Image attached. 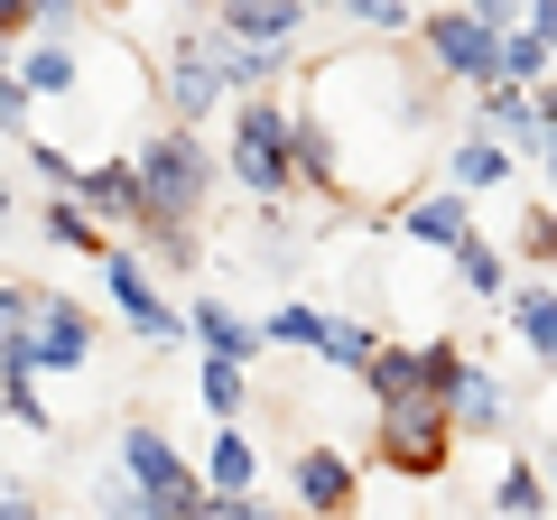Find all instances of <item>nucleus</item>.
Listing matches in <instances>:
<instances>
[{
  "label": "nucleus",
  "instance_id": "obj_1",
  "mask_svg": "<svg viewBox=\"0 0 557 520\" xmlns=\"http://www.w3.org/2000/svg\"><path fill=\"white\" fill-rule=\"evenodd\" d=\"M139 214L149 223H196V205H205V186H214V168H205V149L186 140V131H168V140H149L139 149Z\"/></svg>",
  "mask_w": 557,
  "mask_h": 520
},
{
  "label": "nucleus",
  "instance_id": "obj_2",
  "mask_svg": "<svg viewBox=\"0 0 557 520\" xmlns=\"http://www.w3.org/2000/svg\"><path fill=\"white\" fill-rule=\"evenodd\" d=\"M381 456H391L399 474H437V465L456 456V419H446L437 391H399V400H381Z\"/></svg>",
  "mask_w": 557,
  "mask_h": 520
},
{
  "label": "nucleus",
  "instance_id": "obj_3",
  "mask_svg": "<svg viewBox=\"0 0 557 520\" xmlns=\"http://www.w3.org/2000/svg\"><path fill=\"white\" fill-rule=\"evenodd\" d=\"M233 168L260 186V196H278V186H288V168H298V159H288V112H278V102H251V112H242Z\"/></svg>",
  "mask_w": 557,
  "mask_h": 520
},
{
  "label": "nucleus",
  "instance_id": "obj_4",
  "mask_svg": "<svg viewBox=\"0 0 557 520\" xmlns=\"http://www.w3.org/2000/svg\"><path fill=\"white\" fill-rule=\"evenodd\" d=\"M428 57H437L446 75H474V84H493V57H502V38L474 20V10H456V20H428Z\"/></svg>",
  "mask_w": 557,
  "mask_h": 520
},
{
  "label": "nucleus",
  "instance_id": "obj_5",
  "mask_svg": "<svg viewBox=\"0 0 557 520\" xmlns=\"http://www.w3.org/2000/svg\"><path fill=\"white\" fill-rule=\"evenodd\" d=\"M84 344H94V325L75 317L65 298H38V335H28V372H75Z\"/></svg>",
  "mask_w": 557,
  "mask_h": 520
},
{
  "label": "nucleus",
  "instance_id": "obj_6",
  "mask_svg": "<svg viewBox=\"0 0 557 520\" xmlns=\"http://www.w3.org/2000/svg\"><path fill=\"white\" fill-rule=\"evenodd\" d=\"M288 483H298V502H307L317 520H344V511H354V465L325 456V446H307V456L288 465Z\"/></svg>",
  "mask_w": 557,
  "mask_h": 520
},
{
  "label": "nucleus",
  "instance_id": "obj_7",
  "mask_svg": "<svg viewBox=\"0 0 557 520\" xmlns=\"http://www.w3.org/2000/svg\"><path fill=\"white\" fill-rule=\"evenodd\" d=\"M307 28V0H223V38H251V47H288Z\"/></svg>",
  "mask_w": 557,
  "mask_h": 520
},
{
  "label": "nucleus",
  "instance_id": "obj_8",
  "mask_svg": "<svg viewBox=\"0 0 557 520\" xmlns=\"http://www.w3.org/2000/svg\"><path fill=\"white\" fill-rule=\"evenodd\" d=\"M112 298H121V317H131L139 335H177V307L139 280V260H131V251H112Z\"/></svg>",
  "mask_w": 557,
  "mask_h": 520
},
{
  "label": "nucleus",
  "instance_id": "obj_9",
  "mask_svg": "<svg viewBox=\"0 0 557 520\" xmlns=\"http://www.w3.org/2000/svg\"><path fill=\"white\" fill-rule=\"evenodd\" d=\"M65 196H75L84 214H121V223H149V214H139V177H131V168H94V177H84V186H65Z\"/></svg>",
  "mask_w": 557,
  "mask_h": 520
},
{
  "label": "nucleus",
  "instance_id": "obj_10",
  "mask_svg": "<svg viewBox=\"0 0 557 520\" xmlns=\"http://www.w3.org/2000/svg\"><path fill=\"white\" fill-rule=\"evenodd\" d=\"M47 288H0V372H28V335H38Z\"/></svg>",
  "mask_w": 557,
  "mask_h": 520
},
{
  "label": "nucleus",
  "instance_id": "obj_11",
  "mask_svg": "<svg viewBox=\"0 0 557 520\" xmlns=\"http://www.w3.org/2000/svg\"><path fill=\"white\" fill-rule=\"evenodd\" d=\"M493 75H520V84H539V75H548V20H520L511 38H502Z\"/></svg>",
  "mask_w": 557,
  "mask_h": 520
},
{
  "label": "nucleus",
  "instance_id": "obj_12",
  "mask_svg": "<svg viewBox=\"0 0 557 520\" xmlns=\"http://www.w3.org/2000/svg\"><path fill=\"white\" fill-rule=\"evenodd\" d=\"M214 94H223L214 57H177V75H168V102H177V112L196 121V112H214Z\"/></svg>",
  "mask_w": 557,
  "mask_h": 520
},
{
  "label": "nucleus",
  "instance_id": "obj_13",
  "mask_svg": "<svg viewBox=\"0 0 557 520\" xmlns=\"http://www.w3.org/2000/svg\"><path fill=\"white\" fill-rule=\"evenodd\" d=\"M205 493H251V446L233 437V419H223L214 456H205Z\"/></svg>",
  "mask_w": 557,
  "mask_h": 520
},
{
  "label": "nucleus",
  "instance_id": "obj_14",
  "mask_svg": "<svg viewBox=\"0 0 557 520\" xmlns=\"http://www.w3.org/2000/svg\"><path fill=\"white\" fill-rule=\"evenodd\" d=\"M409 233H418V242H437V251H456V242H465V196H428V205H409Z\"/></svg>",
  "mask_w": 557,
  "mask_h": 520
},
{
  "label": "nucleus",
  "instance_id": "obj_15",
  "mask_svg": "<svg viewBox=\"0 0 557 520\" xmlns=\"http://www.w3.org/2000/svg\"><path fill=\"white\" fill-rule=\"evenodd\" d=\"M196 335H205V344H214V354H223V362H251V325H242V317H233V307H196Z\"/></svg>",
  "mask_w": 557,
  "mask_h": 520
},
{
  "label": "nucleus",
  "instance_id": "obj_16",
  "mask_svg": "<svg viewBox=\"0 0 557 520\" xmlns=\"http://www.w3.org/2000/svg\"><path fill=\"white\" fill-rule=\"evenodd\" d=\"M493 177H511V149L483 131V140H465V149H456V186H493Z\"/></svg>",
  "mask_w": 557,
  "mask_h": 520
},
{
  "label": "nucleus",
  "instance_id": "obj_17",
  "mask_svg": "<svg viewBox=\"0 0 557 520\" xmlns=\"http://www.w3.org/2000/svg\"><path fill=\"white\" fill-rule=\"evenodd\" d=\"M520 344H530L539 362L557 354V307H548V288H520Z\"/></svg>",
  "mask_w": 557,
  "mask_h": 520
},
{
  "label": "nucleus",
  "instance_id": "obj_18",
  "mask_svg": "<svg viewBox=\"0 0 557 520\" xmlns=\"http://www.w3.org/2000/svg\"><path fill=\"white\" fill-rule=\"evenodd\" d=\"M446 400H456L465 428H493V419H502V391H493L483 372H456V391H446Z\"/></svg>",
  "mask_w": 557,
  "mask_h": 520
},
{
  "label": "nucleus",
  "instance_id": "obj_19",
  "mask_svg": "<svg viewBox=\"0 0 557 520\" xmlns=\"http://www.w3.org/2000/svg\"><path fill=\"white\" fill-rule=\"evenodd\" d=\"M47 242H65V251H102V223L84 214L75 196H57V214H47Z\"/></svg>",
  "mask_w": 557,
  "mask_h": 520
},
{
  "label": "nucleus",
  "instance_id": "obj_20",
  "mask_svg": "<svg viewBox=\"0 0 557 520\" xmlns=\"http://www.w3.org/2000/svg\"><path fill=\"white\" fill-rule=\"evenodd\" d=\"M362 381H372L381 400H399V391H418V354H381L372 344V354H362Z\"/></svg>",
  "mask_w": 557,
  "mask_h": 520
},
{
  "label": "nucleus",
  "instance_id": "obj_21",
  "mask_svg": "<svg viewBox=\"0 0 557 520\" xmlns=\"http://www.w3.org/2000/svg\"><path fill=\"white\" fill-rule=\"evenodd\" d=\"M20 94H75V57H65V47H38L28 75H20Z\"/></svg>",
  "mask_w": 557,
  "mask_h": 520
},
{
  "label": "nucleus",
  "instance_id": "obj_22",
  "mask_svg": "<svg viewBox=\"0 0 557 520\" xmlns=\"http://www.w3.org/2000/svg\"><path fill=\"white\" fill-rule=\"evenodd\" d=\"M205 409H214V419H233V409H242V362H205Z\"/></svg>",
  "mask_w": 557,
  "mask_h": 520
},
{
  "label": "nucleus",
  "instance_id": "obj_23",
  "mask_svg": "<svg viewBox=\"0 0 557 520\" xmlns=\"http://www.w3.org/2000/svg\"><path fill=\"white\" fill-rule=\"evenodd\" d=\"M317 354H335L344 372H362V354H372V335H362V325H335V317H325V325H317Z\"/></svg>",
  "mask_w": 557,
  "mask_h": 520
},
{
  "label": "nucleus",
  "instance_id": "obj_24",
  "mask_svg": "<svg viewBox=\"0 0 557 520\" xmlns=\"http://www.w3.org/2000/svg\"><path fill=\"white\" fill-rule=\"evenodd\" d=\"M539 502H548V493H539V474H530V465H511V474H502V511H511V520H539Z\"/></svg>",
  "mask_w": 557,
  "mask_h": 520
},
{
  "label": "nucleus",
  "instance_id": "obj_25",
  "mask_svg": "<svg viewBox=\"0 0 557 520\" xmlns=\"http://www.w3.org/2000/svg\"><path fill=\"white\" fill-rule=\"evenodd\" d=\"M456 372H465V354H456V344H437V354H418V391H437V400L456 391Z\"/></svg>",
  "mask_w": 557,
  "mask_h": 520
},
{
  "label": "nucleus",
  "instance_id": "obj_26",
  "mask_svg": "<svg viewBox=\"0 0 557 520\" xmlns=\"http://www.w3.org/2000/svg\"><path fill=\"white\" fill-rule=\"evenodd\" d=\"M335 10L362 28H409V0H335Z\"/></svg>",
  "mask_w": 557,
  "mask_h": 520
},
{
  "label": "nucleus",
  "instance_id": "obj_27",
  "mask_svg": "<svg viewBox=\"0 0 557 520\" xmlns=\"http://www.w3.org/2000/svg\"><path fill=\"white\" fill-rule=\"evenodd\" d=\"M317 325H325L317 307H278V317H270V335H278V344H317Z\"/></svg>",
  "mask_w": 557,
  "mask_h": 520
},
{
  "label": "nucleus",
  "instance_id": "obj_28",
  "mask_svg": "<svg viewBox=\"0 0 557 520\" xmlns=\"http://www.w3.org/2000/svg\"><path fill=\"white\" fill-rule=\"evenodd\" d=\"M456 260H465V280H474V288H502V260H493V251H483V242H474V233H465V242H456Z\"/></svg>",
  "mask_w": 557,
  "mask_h": 520
},
{
  "label": "nucleus",
  "instance_id": "obj_29",
  "mask_svg": "<svg viewBox=\"0 0 557 520\" xmlns=\"http://www.w3.org/2000/svg\"><path fill=\"white\" fill-rule=\"evenodd\" d=\"M28 20H47V28H65V20H75V0H28Z\"/></svg>",
  "mask_w": 557,
  "mask_h": 520
},
{
  "label": "nucleus",
  "instance_id": "obj_30",
  "mask_svg": "<svg viewBox=\"0 0 557 520\" xmlns=\"http://www.w3.org/2000/svg\"><path fill=\"white\" fill-rule=\"evenodd\" d=\"M28 28V0H0V38H20Z\"/></svg>",
  "mask_w": 557,
  "mask_h": 520
},
{
  "label": "nucleus",
  "instance_id": "obj_31",
  "mask_svg": "<svg viewBox=\"0 0 557 520\" xmlns=\"http://www.w3.org/2000/svg\"><path fill=\"white\" fill-rule=\"evenodd\" d=\"M0 520H38V502H28V493H0Z\"/></svg>",
  "mask_w": 557,
  "mask_h": 520
},
{
  "label": "nucleus",
  "instance_id": "obj_32",
  "mask_svg": "<svg viewBox=\"0 0 557 520\" xmlns=\"http://www.w3.org/2000/svg\"><path fill=\"white\" fill-rule=\"evenodd\" d=\"M0 84H10V65H0Z\"/></svg>",
  "mask_w": 557,
  "mask_h": 520
}]
</instances>
